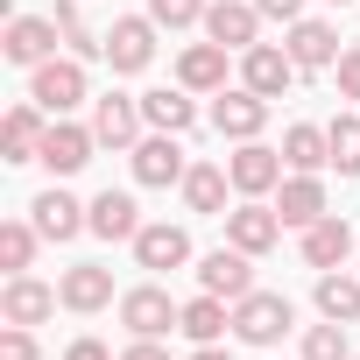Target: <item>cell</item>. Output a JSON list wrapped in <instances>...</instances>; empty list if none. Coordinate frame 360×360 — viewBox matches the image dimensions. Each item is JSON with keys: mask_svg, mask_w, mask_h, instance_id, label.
Masks as SVG:
<instances>
[{"mask_svg": "<svg viewBox=\"0 0 360 360\" xmlns=\"http://www.w3.org/2000/svg\"><path fill=\"white\" fill-rule=\"evenodd\" d=\"M29 99H36L50 120H64V113H78V106L92 99V78H85L78 57H50V64L29 71Z\"/></svg>", "mask_w": 360, "mask_h": 360, "instance_id": "1", "label": "cell"}, {"mask_svg": "<svg viewBox=\"0 0 360 360\" xmlns=\"http://www.w3.org/2000/svg\"><path fill=\"white\" fill-rule=\"evenodd\" d=\"M297 325V304L283 290H248L233 304V339L240 346H283V332Z\"/></svg>", "mask_w": 360, "mask_h": 360, "instance_id": "2", "label": "cell"}, {"mask_svg": "<svg viewBox=\"0 0 360 360\" xmlns=\"http://www.w3.org/2000/svg\"><path fill=\"white\" fill-rule=\"evenodd\" d=\"M127 169H134V184L141 191H169V184H184V169H191V155H184V134H141L134 148H127Z\"/></svg>", "mask_w": 360, "mask_h": 360, "instance_id": "3", "label": "cell"}, {"mask_svg": "<svg viewBox=\"0 0 360 360\" xmlns=\"http://www.w3.org/2000/svg\"><path fill=\"white\" fill-rule=\"evenodd\" d=\"M120 325H127V339H162V332H176L184 325V304H176L162 283H134V290H120Z\"/></svg>", "mask_w": 360, "mask_h": 360, "instance_id": "4", "label": "cell"}, {"mask_svg": "<svg viewBox=\"0 0 360 360\" xmlns=\"http://www.w3.org/2000/svg\"><path fill=\"white\" fill-rule=\"evenodd\" d=\"M226 176H233V198H276V184L290 176V162H283V148H269V141H233Z\"/></svg>", "mask_w": 360, "mask_h": 360, "instance_id": "5", "label": "cell"}, {"mask_svg": "<svg viewBox=\"0 0 360 360\" xmlns=\"http://www.w3.org/2000/svg\"><path fill=\"white\" fill-rule=\"evenodd\" d=\"M57 50H64V29H57L50 15H8V29H0V57L22 64V71L50 64Z\"/></svg>", "mask_w": 360, "mask_h": 360, "instance_id": "6", "label": "cell"}, {"mask_svg": "<svg viewBox=\"0 0 360 360\" xmlns=\"http://www.w3.org/2000/svg\"><path fill=\"white\" fill-rule=\"evenodd\" d=\"M92 134H99V148L127 155V148L148 134V120H141V92H99V99H92Z\"/></svg>", "mask_w": 360, "mask_h": 360, "instance_id": "7", "label": "cell"}, {"mask_svg": "<svg viewBox=\"0 0 360 360\" xmlns=\"http://www.w3.org/2000/svg\"><path fill=\"white\" fill-rule=\"evenodd\" d=\"M92 148H99V134H92V120L78 127V120L64 113V120H50V134H43V155H36V162H43V169L57 176V184H64V176H78V169L92 162Z\"/></svg>", "mask_w": 360, "mask_h": 360, "instance_id": "8", "label": "cell"}, {"mask_svg": "<svg viewBox=\"0 0 360 360\" xmlns=\"http://www.w3.org/2000/svg\"><path fill=\"white\" fill-rule=\"evenodd\" d=\"M106 64H113V78H141L155 64V22L148 15H120L106 29Z\"/></svg>", "mask_w": 360, "mask_h": 360, "instance_id": "9", "label": "cell"}, {"mask_svg": "<svg viewBox=\"0 0 360 360\" xmlns=\"http://www.w3.org/2000/svg\"><path fill=\"white\" fill-rule=\"evenodd\" d=\"M212 127H219V141H262L269 99L248 92V85H226V92H212Z\"/></svg>", "mask_w": 360, "mask_h": 360, "instance_id": "10", "label": "cell"}, {"mask_svg": "<svg viewBox=\"0 0 360 360\" xmlns=\"http://www.w3.org/2000/svg\"><path fill=\"white\" fill-rule=\"evenodd\" d=\"M29 219H36V233L43 240H78V233H92V205H78L64 184H50V191H36V205H29Z\"/></svg>", "mask_w": 360, "mask_h": 360, "instance_id": "11", "label": "cell"}, {"mask_svg": "<svg viewBox=\"0 0 360 360\" xmlns=\"http://www.w3.org/2000/svg\"><path fill=\"white\" fill-rule=\"evenodd\" d=\"M226 240H233L240 255H255V262H262V255L283 240V212H276L269 198H240V205L226 212Z\"/></svg>", "mask_w": 360, "mask_h": 360, "instance_id": "12", "label": "cell"}, {"mask_svg": "<svg viewBox=\"0 0 360 360\" xmlns=\"http://www.w3.org/2000/svg\"><path fill=\"white\" fill-rule=\"evenodd\" d=\"M240 85L262 92V99H283L297 85V57L283 43H255V50H240Z\"/></svg>", "mask_w": 360, "mask_h": 360, "instance_id": "13", "label": "cell"}, {"mask_svg": "<svg viewBox=\"0 0 360 360\" xmlns=\"http://www.w3.org/2000/svg\"><path fill=\"white\" fill-rule=\"evenodd\" d=\"M198 290H212V297L240 304V297L255 290V255H240L233 240H226V248H212V255H198Z\"/></svg>", "mask_w": 360, "mask_h": 360, "instance_id": "14", "label": "cell"}, {"mask_svg": "<svg viewBox=\"0 0 360 360\" xmlns=\"http://www.w3.org/2000/svg\"><path fill=\"white\" fill-rule=\"evenodd\" d=\"M57 297H64V311H78V318H92V311L120 304V297H113V269H106V262H71V269L57 276Z\"/></svg>", "mask_w": 360, "mask_h": 360, "instance_id": "15", "label": "cell"}, {"mask_svg": "<svg viewBox=\"0 0 360 360\" xmlns=\"http://www.w3.org/2000/svg\"><path fill=\"white\" fill-rule=\"evenodd\" d=\"M262 22H269V15L255 8V0H212V8H205V36H212V43H226L233 57L262 43Z\"/></svg>", "mask_w": 360, "mask_h": 360, "instance_id": "16", "label": "cell"}, {"mask_svg": "<svg viewBox=\"0 0 360 360\" xmlns=\"http://www.w3.org/2000/svg\"><path fill=\"white\" fill-rule=\"evenodd\" d=\"M127 248H134V262H141L148 276H169V269H184V262H191V233H184V226H169V219H148Z\"/></svg>", "mask_w": 360, "mask_h": 360, "instance_id": "17", "label": "cell"}, {"mask_svg": "<svg viewBox=\"0 0 360 360\" xmlns=\"http://www.w3.org/2000/svg\"><path fill=\"white\" fill-rule=\"evenodd\" d=\"M57 283H43V276H8V290H0V325H43V318H57Z\"/></svg>", "mask_w": 360, "mask_h": 360, "instance_id": "18", "label": "cell"}, {"mask_svg": "<svg viewBox=\"0 0 360 360\" xmlns=\"http://www.w3.org/2000/svg\"><path fill=\"white\" fill-rule=\"evenodd\" d=\"M43 134H50V113L36 99L8 106V120H0V162H36L43 155Z\"/></svg>", "mask_w": 360, "mask_h": 360, "instance_id": "19", "label": "cell"}, {"mask_svg": "<svg viewBox=\"0 0 360 360\" xmlns=\"http://www.w3.org/2000/svg\"><path fill=\"white\" fill-rule=\"evenodd\" d=\"M283 50L297 57V71H332V64H339V29L318 22V15H304V22L283 29Z\"/></svg>", "mask_w": 360, "mask_h": 360, "instance_id": "20", "label": "cell"}, {"mask_svg": "<svg viewBox=\"0 0 360 360\" xmlns=\"http://www.w3.org/2000/svg\"><path fill=\"white\" fill-rule=\"evenodd\" d=\"M184 212H198V219H226V198H233V176H226V162H191L184 169Z\"/></svg>", "mask_w": 360, "mask_h": 360, "instance_id": "21", "label": "cell"}, {"mask_svg": "<svg viewBox=\"0 0 360 360\" xmlns=\"http://www.w3.org/2000/svg\"><path fill=\"white\" fill-rule=\"evenodd\" d=\"M276 212H283V226H318L332 205H325V176H304V169H290L283 184H276Z\"/></svg>", "mask_w": 360, "mask_h": 360, "instance_id": "22", "label": "cell"}, {"mask_svg": "<svg viewBox=\"0 0 360 360\" xmlns=\"http://www.w3.org/2000/svg\"><path fill=\"white\" fill-rule=\"evenodd\" d=\"M226 57H233V50H226V43H212V36H205V43H191L184 57H176V85L198 92V99H205V92H226Z\"/></svg>", "mask_w": 360, "mask_h": 360, "instance_id": "23", "label": "cell"}, {"mask_svg": "<svg viewBox=\"0 0 360 360\" xmlns=\"http://www.w3.org/2000/svg\"><path fill=\"white\" fill-rule=\"evenodd\" d=\"M141 120H148L155 134H191V127H198V92L155 85V92H141Z\"/></svg>", "mask_w": 360, "mask_h": 360, "instance_id": "24", "label": "cell"}, {"mask_svg": "<svg viewBox=\"0 0 360 360\" xmlns=\"http://www.w3.org/2000/svg\"><path fill=\"white\" fill-rule=\"evenodd\" d=\"M353 262V226L339 212H325L318 226H304V269H346Z\"/></svg>", "mask_w": 360, "mask_h": 360, "instance_id": "25", "label": "cell"}, {"mask_svg": "<svg viewBox=\"0 0 360 360\" xmlns=\"http://www.w3.org/2000/svg\"><path fill=\"white\" fill-rule=\"evenodd\" d=\"M176 332H184L191 346H219V339L233 332V304L212 297V290H198V297L184 304V325H176Z\"/></svg>", "mask_w": 360, "mask_h": 360, "instance_id": "26", "label": "cell"}, {"mask_svg": "<svg viewBox=\"0 0 360 360\" xmlns=\"http://www.w3.org/2000/svg\"><path fill=\"white\" fill-rule=\"evenodd\" d=\"M283 162L304 169V176L332 169V134H325L318 120H290V127H283Z\"/></svg>", "mask_w": 360, "mask_h": 360, "instance_id": "27", "label": "cell"}, {"mask_svg": "<svg viewBox=\"0 0 360 360\" xmlns=\"http://www.w3.org/2000/svg\"><path fill=\"white\" fill-rule=\"evenodd\" d=\"M141 226H148V219H141L134 191H113V184H106V191L92 198V233H99V240H134Z\"/></svg>", "mask_w": 360, "mask_h": 360, "instance_id": "28", "label": "cell"}, {"mask_svg": "<svg viewBox=\"0 0 360 360\" xmlns=\"http://www.w3.org/2000/svg\"><path fill=\"white\" fill-rule=\"evenodd\" d=\"M311 304H318V318H332V325H360V276H346V269H318Z\"/></svg>", "mask_w": 360, "mask_h": 360, "instance_id": "29", "label": "cell"}, {"mask_svg": "<svg viewBox=\"0 0 360 360\" xmlns=\"http://www.w3.org/2000/svg\"><path fill=\"white\" fill-rule=\"evenodd\" d=\"M36 248H43L36 219H0V269H8V276H29L36 269Z\"/></svg>", "mask_w": 360, "mask_h": 360, "instance_id": "30", "label": "cell"}, {"mask_svg": "<svg viewBox=\"0 0 360 360\" xmlns=\"http://www.w3.org/2000/svg\"><path fill=\"white\" fill-rule=\"evenodd\" d=\"M50 22L64 29V57H78V64L106 57V36H92V29H85V15H78V0H57V8H50Z\"/></svg>", "mask_w": 360, "mask_h": 360, "instance_id": "31", "label": "cell"}, {"mask_svg": "<svg viewBox=\"0 0 360 360\" xmlns=\"http://www.w3.org/2000/svg\"><path fill=\"white\" fill-rule=\"evenodd\" d=\"M325 134H332V169L339 176H360V106L339 113V120H325Z\"/></svg>", "mask_w": 360, "mask_h": 360, "instance_id": "32", "label": "cell"}, {"mask_svg": "<svg viewBox=\"0 0 360 360\" xmlns=\"http://www.w3.org/2000/svg\"><path fill=\"white\" fill-rule=\"evenodd\" d=\"M205 8H212V0H148V22L155 29H205Z\"/></svg>", "mask_w": 360, "mask_h": 360, "instance_id": "33", "label": "cell"}, {"mask_svg": "<svg viewBox=\"0 0 360 360\" xmlns=\"http://www.w3.org/2000/svg\"><path fill=\"white\" fill-rule=\"evenodd\" d=\"M304 360H353V346H346V325H311L304 332Z\"/></svg>", "mask_w": 360, "mask_h": 360, "instance_id": "34", "label": "cell"}, {"mask_svg": "<svg viewBox=\"0 0 360 360\" xmlns=\"http://www.w3.org/2000/svg\"><path fill=\"white\" fill-rule=\"evenodd\" d=\"M0 360H43L36 325H0Z\"/></svg>", "mask_w": 360, "mask_h": 360, "instance_id": "35", "label": "cell"}, {"mask_svg": "<svg viewBox=\"0 0 360 360\" xmlns=\"http://www.w3.org/2000/svg\"><path fill=\"white\" fill-rule=\"evenodd\" d=\"M332 78H339V99H353V106H360V43H353V50H339Z\"/></svg>", "mask_w": 360, "mask_h": 360, "instance_id": "36", "label": "cell"}, {"mask_svg": "<svg viewBox=\"0 0 360 360\" xmlns=\"http://www.w3.org/2000/svg\"><path fill=\"white\" fill-rule=\"evenodd\" d=\"M64 360H120V353H113L106 339H92V332H78V339L64 346Z\"/></svg>", "mask_w": 360, "mask_h": 360, "instance_id": "37", "label": "cell"}, {"mask_svg": "<svg viewBox=\"0 0 360 360\" xmlns=\"http://www.w3.org/2000/svg\"><path fill=\"white\" fill-rule=\"evenodd\" d=\"M255 8H262L269 22H283V29H290V22H304V0H255Z\"/></svg>", "mask_w": 360, "mask_h": 360, "instance_id": "38", "label": "cell"}, {"mask_svg": "<svg viewBox=\"0 0 360 360\" xmlns=\"http://www.w3.org/2000/svg\"><path fill=\"white\" fill-rule=\"evenodd\" d=\"M120 360H169V346H162V339H127Z\"/></svg>", "mask_w": 360, "mask_h": 360, "instance_id": "39", "label": "cell"}, {"mask_svg": "<svg viewBox=\"0 0 360 360\" xmlns=\"http://www.w3.org/2000/svg\"><path fill=\"white\" fill-rule=\"evenodd\" d=\"M191 360H233V353H226V339H219V346H191Z\"/></svg>", "mask_w": 360, "mask_h": 360, "instance_id": "40", "label": "cell"}, {"mask_svg": "<svg viewBox=\"0 0 360 360\" xmlns=\"http://www.w3.org/2000/svg\"><path fill=\"white\" fill-rule=\"evenodd\" d=\"M332 8H353V0H332Z\"/></svg>", "mask_w": 360, "mask_h": 360, "instance_id": "41", "label": "cell"}, {"mask_svg": "<svg viewBox=\"0 0 360 360\" xmlns=\"http://www.w3.org/2000/svg\"><path fill=\"white\" fill-rule=\"evenodd\" d=\"M353 360H360V353H353Z\"/></svg>", "mask_w": 360, "mask_h": 360, "instance_id": "42", "label": "cell"}]
</instances>
